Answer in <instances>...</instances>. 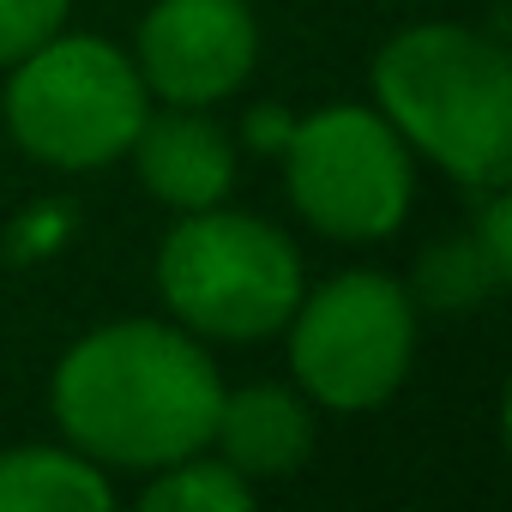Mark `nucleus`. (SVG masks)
<instances>
[{
	"instance_id": "obj_1",
	"label": "nucleus",
	"mask_w": 512,
	"mask_h": 512,
	"mask_svg": "<svg viewBox=\"0 0 512 512\" xmlns=\"http://www.w3.org/2000/svg\"><path fill=\"white\" fill-rule=\"evenodd\" d=\"M55 422L73 452L103 470L151 476L211 446L223 374L175 320H115L85 332L49 380Z\"/></svg>"
},
{
	"instance_id": "obj_2",
	"label": "nucleus",
	"mask_w": 512,
	"mask_h": 512,
	"mask_svg": "<svg viewBox=\"0 0 512 512\" xmlns=\"http://www.w3.org/2000/svg\"><path fill=\"white\" fill-rule=\"evenodd\" d=\"M374 109L458 187L512 175V55L470 25H410L374 55Z\"/></svg>"
},
{
	"instance_id": "obj_3",
	"label": "nucleus",
	"mask_w": 512,
	"mask_h": 512,
	"mask_svg": "<svg viewBox=\"0 0 512 512\" xmlns=\"http://www.w3.org/2000/svg\"><path fill=\"white\" fill-rule=\"evenodd\" d=\"M302 290L296 241L253 211H181L157 241V296L193 338L260 344L290 326Z\"/></svg>"
},
{
	"instance_id": "obj_4",
	"label": "nucleus",
	"mask_w": 512,
	"mask_h": 512,
	"mask_svg": "<svg viewBox=\"0 0 512 512\" xmlns=\"http://www.w3.org/2000/svg\"><path fill=\"white\" fill-rule=\"evenodd\" d=\"M7 133L25 157L85 175L127 157L133 133L151 115V91L127 49L91 31H55L31 55L13 61L7 97H0Z\"/></svg>"
},
{
	"instance_id": "obj_5",
	"label": "nucleus",
	"mask_w": 512,
	"mask_h": 512,
	"mask_svg": "<svg viewBox=\"0 0 512 512\" xmlns=\"http://www.w3.org/2000/svg\"><path fill=\"white\" fill-rule=\"evenodd\" d=\"M290 374L308 404L356 416L386 404L416 362V296L386 272H338L290 314Z\"/></svg>"
},
{
	"instance_id": "obj_6",
	"label": "nucleus",
	"mask_w": 512,
	"mask_h": 512,
	"mask_svg": "<svg viewBox=\"0 0 512 512\" xmlns=\"http://www.w3.org/2000/svg\"><path fill=\"white\" fill-rule=\"evenodd\" d=\"M284 181L302 223L332 241H386L410 217V145L374 103H332L290 127Z\"/></svg>"
},
{
	"instance_id": "obj_7",
	"label": "nucleus",
	"mask_w": 512,
	"mask_h": 512,
	"mask_svg": "<svg viewBox=\"0 0 512 512\" xmlns=\"http://www.w3.org/2000/svg\"><path fill=\"white\" fill-rule=\"evenodd\" d=\"M133 67L157 103L217 109L260 67V25L247 0H157L139 19Z\"/></svg>"
},
{
	"instance_id": "obj_8",
	"label": "nucleus",
	"mask_w": 512,
	"mask_h": 512,
	"mask_svg": "<svg viewBox=\"0 0 512 512\" xmlns=\"http://www.w3.org/2000/svg\"><path fill=\"white\" fill-rule=\"evenodd\" d=\"M127 151H133L145 193L169 211L223 205L235 187V139L223 133V121H211V109L163 103L157 115H145Z\"/></svg>"
},
{
	"instance_id": "obj_9",
	"label": "nucleus",
	"mask_w": 512,
	"mask_h": 512,
	"mask_svg": "<svg viewBox=\"0 0 512 512\" xmlns=\"http://www.w3.org/2000/svg\"><path fill=\"white\" fill-rule=\"evenodd\" d=\"M211 446L247 482H284L314 452V404L290 386H241L223 392Z\"/></svg>"
},
{
	"instance_id": "obj_10",
	"label": "nucleus",
	"mask_w": 512,
	"mask_h": 512,
	"mask_svg": "<svg viewBox=\"0 0 512 512\" xmlns=\"http://www.w3.org/2000/svg\"><path fill=\"white\" fill-rule=\"evenodd\" d=\"M115 482L73 446H7L0 452V512H109Z\"/></svg>"
},
{
	"instance_id": "obj_11",
	"label": "nucleus",
	"mask_w": 512,
	"mask_h": 512,
	"mask_svg": "<svg viewBox=\"0 0 512 512\" xmlns=\"http://www.w3.org/2000/svg\"><path fill=\"white\" fill-rule=\"evenodd\" d=\"M145 512H247L253 506V482L223 464V458H205V452H187L163 470L145 476V494H139Z\"/></svg>"
},
{
	"instance_id": "obj_12",
	"label": "nucleus",
	"mask_w": 512,
	"mask_h": 512,
	"mask_svg": "<svg viewBox=\"0 0 512 512\" xmlns=\"http://www.w3.org/2000/svg\"><path fill=\"white\" fill-rule=\"evenodd\" d=\"M494 290H500V284H494L488 260L476 253V241L458 235V241H440V247L422 253L416 290H410V296H422V302H434V308H476V302L494 296Z\"/></svg>"
},
{
	"instance_id": "obj_13",
	"label": "nucleus",
	"mask_w": 512,
	"mask_h": 512,
	"mask_svg": "<svg viewBox=\"0 0 512 512\" xmlns=\"http://www.w3.org/2000/svg\"><path fill=\"white\" fill-rule=\"evenodd\" d=\"M73 0H0V67H13L55 31H67Z\"/></svg>"
},
{
	"instance_id": "obj_14",
	"label": "nucleus",
	"mask_w": 512,
	"mask_h": 512,
	"mask_svg": "<svg viewBox=\"0 0 512 512\" xmlns=\"http://www.w3.org/2000/svg\"><path fill=\"white\" fill-rule=\"evenodd\" d=\"M470 241H476V253L488 260L494 284H506L512 278V199H506V187H482V211H476Z\"/></svg>"
},
{
	"instance_id": "obj_15",
	"label": "nucleus",
	"mask_w": 512,
	"mask_h": 512,
	"mask_svg": "<svg viewBox=\"0 0 512 512\" xmlns=\"http://www.w3.org/2000/svg\"><path fill=\"white\" fill-rule=\"evenodd\" d=\"M241 127H247V145H253V151H284V139H290V127H296V115L266 103V109H253Z\"/></svg>"
}]
</instances>
